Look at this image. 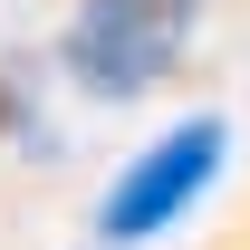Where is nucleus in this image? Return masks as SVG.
<instances>
[{
    "label": "nucleus",
    "mask_w": 250,
    "mask_h": 250,
    "mask_svg": "<svg viewBox=\"0 0 250 250\" xmlns=\"http://www.w3.org/2000/svg\"><path fill=\"white\" fill-rule=\"evenodd\" d=\"M202 10L212 0H77L58 29V77L96 106H135L145 87H164L192 58Z\"/></svg>",
    "instance_id": "1"
},
{
    "label": "nucleus",
    "mask_w": 250,
    "mask_h": 250,
    "mask_svg": "<svg viewBox=\"0 0 250 250\" xmlns=\"http://www.w3.org/2000/svg\"><path fill=\"white\" fill-rule=\"evenodd\" d=\"M221 164H231V125H221V116L164 125L154 145H135V154H125V173L106 183V202H96V241H106V250H145V241H164V231H173V221L221 183Z\"/></svg>",
    "instance_id": "2"
}]
</instances>
